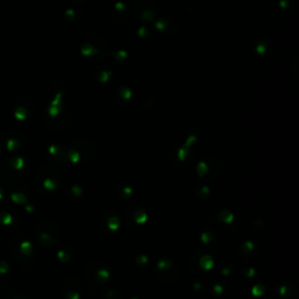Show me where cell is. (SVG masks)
<instances>
[{
  "mask_svg": "<svg viewBox=\"0 0 299 299\" xmlns=\"http://www.w3.org/2000/svg\"><path fill=\"white\" fill-rule=\"evenodd\" d=\"M108 44L105 40L98 34H89L85 36L84 43L81 47V53L85 57L103 56L106 52Z\"/></svg>",
  "mask_w": 299,
  "mask_h": 299,
  "instance_id": "6da1fadb",
  "label": "cell"
},
{
  "mask_svg": "<svg viewBox=\"0 0 299 299\" xmlns=\"http://www.w3.org/2000/svg\"><path fill=\"white\" fill-rule=\"evenodd\" d=\"M73 147L78 151L81 157H83V163L91 161L95 157L96 150L95 144L88 138H78L73 141Z\"/></svg>",
  "mask_w": 299,
  "mask_h": 299,
  "instance_id": "7a4b0ae2",
  "label": "cell"
},
{
  "mask_svg": "<svg viewBox=\"0 0 299 299\" xmlns=\"http://www.w3.org/2000/svg\"><path fill=\"white\" fill-rule=\"evenodd\" d=\"M194 141H196V136L192 134V136H189V137L187 138L185 144H184L181 147H179L178 153H176V157H178V159H179L180 161H184L187 157H188V153H189L190 147H192V144H193Z\"/></svg>",
  "mask_w": 299,
  "mask_h": 299,
  "instance_id": "3957f363",
  "label": "cell"
},
{
  "mask_svg": "<svg viewBox=\"0 0 299 299\" xmlns=\"http://www.w3.org/2000/svg\"><path fill=\"white\" fill-rule=\"evenodd\" d=\"M217 219H219V221L220 222H222V223H231L233 221H234V219H235V216H234V214L230 211V210H221V211H219V214H217Z\"/></svg>",
  "mask_w": 299,
  "mask_h": 299,
  "instance_id": "277c9868",
  "label": "cell"
},
{
  "mask_svg": "<svg viewBox=\"0 0 299 299\" xmlns=\"http://www.w3.org/2000/svg\"><path fill=\"white\" fill-rule=\"evenodd\" d=\"M199 265H200V268L203 269V270H210V269H213V266H214V260H213L211 256H209V255H203V256L200 257Z\"/></svg>",
  "mask_w": 299,
  "mask_h": 299,
  "instance_id": "5b68a950",
  "label": "cell"
},
{
  "mask_svg": "<svg viewBox=\"0 0 299 299\" xmlns=\"http://www.w3.org/2000/svg\"><path fill=\"white\" fill-rule=\"evenodd\" d=\"M112 76V71L111 70H108V69H101L96 73V78L101 82V83H106L111 79Z\"/></svg>",
  "mask_w": 299,
  "mask_h": 299,
  "instance_id": "8992f818",
  "label": "cell"
},
{
  "mask_svg": "<svg viewBox=\"0 0 299 299\" xmlns=\"http://www.w3.org/2000/svg\"><path fill=\"white\" fill-rule=\"evenodd\" d=\"M133 220L134 222L138 224H143L147 221V214L143 210V209H137L133 213Z\"/></svg>",
  "mask_w": 299,
  "mask_h": 299,
  "instance_id": "52a82bcc",
  "label": "cell"
},
{
  "mask_svg": "<svg viewBox=\"0 0 299 299\" xmlns=\"http://www.w3.org/2000/svg\"><path fill=\"white\" fill-rule=\"evenodd\" d=\"M157 266H158V269L161 270V271H164V270H169V269L173 266V262L171 261V260H167V258H164V260H160V261L158 262Z\"/></svg>",
  "mask_w": 299,
  "mask_h": 299,
  "instance_id": "ba28073f",
  "label": "cell"
},
{
  "mask_svg": "<svg viewBox=\"0 0 299 299\" xmlns=\"http://www.w3.org/2000/svg\"><path fill=\"white\" fill-rule=\"evenodd\" d=\"M67 157L69 158V160L71 161V163H78L79 160H81V154L78 153V151L75 149H71L68 151V154H67Z\"/></svg>",
  "mask_w": 299,
  "mask_h": 299,
  "instance_id": "9c48e42d",
  "label": "cell"
},
{
  "mask_svg": "<svg viewBox=\"0 0 299 299\" xmlns=\"http://www.w3.org/2000/svg\"><path fill=\"white\" fill-rule=\"evenodd\" d=\"M196 172L199 176H206V174L208 173V164L206 161H200L196 166Z\"/></svg>",
  "mask_w": 299,
  "mask_h": 299,
  "instance_id": "30bf717a",
  "label": "cell"
},
{
  "mask_svg": "<svg viewBox=\"0 0 299 299\" xmlns=\"http://www.w3.org/2000/svg\"><path fill=\"white\" fill-rule=\"evenodd\" d=\"M120 225V220L117 216H111L108 220V227L110 230H117Z\"/></svg>",
  "mask_w": 299,
  "mask_h": 299,
  "instance_id": "8fae6325",
  "label": "cell"
},
{
  "mask_svg": "<svg viewBox=\"0 0 299 299\" xmlns=\"http://www.w3.org/2000/svg\"><path fill=\"white\" fill-rule=\"evenodd\" d=\"M155 27L158 31H167L169 27V21L167 19H158L155 22Z\"/></svg>",
  "mask_w": 299,
  "mask_h": 299,
  "instance_id": "7c38bea8",
  "label": "cell"
},
{
  "mask_svg": "<svg viewBox=\"0 0 299 299\" xmlns=\"http://www.w3.org/2000/svg\"><path fill=\"white\" fill-rule=\"evenodd\" d=\"M118 95H119L123 99L129 101L131 97H132V91H131L128 87H123V88L119 89V93H118Z\"/></svg>",
  "mask_w": 299,
  "mask_h": 299,
  "instance_id": "4fadbf2b",
  "label": "cell"
},
{
  "mask_svg": "<svg viewBox=\"0 0 299 299\" xmlns=\"http://www.w3.org/2000/svg\"><path fill=\"white\" fill-rule=\"evenodd\" d=\"M119 192H120L123 199H129L131 196V194H132V188L130 186L125 185V186H122V188L119 189Z\"/></svg>",
  "mask_w": 299,
  "mask_h": 299,
  "instance_id": "5bb4252c",
  "label": "cell"
},
{
  "mask_svg": "<svg viewBox=\"0 0 299 299\" xmlns=\"http://www.w3.org/2000/svg\"><path fill=\"white\" fill-rule=\"evenodd\" d=\"M251 293L255 296V297H260L264 293V286L263 285H255L252 289H251Z\"/></svg>",
  "mask_w": 299,
  "mask_h": 299,
  "instance_id": "9a60e30c",
  "label": "cell"
},
{
  "mask_svg": "<svg viewBox=\"0 0 299 299\" xmlns=\"http://www.w3.org/2000/svg\"><path fill=\"white\" fill-rule=\"evenodd\" d=\"M266 49H268V47H266V44H265L263 41L258 42V43L256 44V53L260 54V55H263V54L265 53Z\"/></svg>",
  "mask_w": 299,
  "mask_h": 299,
  "instance_id": "2e32d148",
  "label": "cell"
},
{
  "mask_svg": "<svg viewBox=\"0 0 299 299\" xmlns=\"http://www.w3.org/2000/svg\"><path fill=\"white\" fill-rule=\"evenodd\" d=\"M114 9L118 12V13H126V6L122 2V1H118L114 4Z\"/></svg>",
  "mask_w": 299,
  "mask_h": 299,
  "instance_id": "e0dca14e",
  "label": "cell"
},
{
  "mask_svg": "<svg viewBox=\"0 0 299 299\" xmlns=\"http://www.w3.org/2000/svg\"><path fill=\"white\" fill-rule=\"evenodd\" d=\"M213 238H214V236L211 235V233H209V231H206L203 233L202 235H201V241L203 243H209L213 241Z\"/></svg>",
  "mask_w": 299,
  "mask_h": 299,
  "instance_id": "ac0fdd59",
  "label": "cell"
},
{
  "mask_svg": "<svg viewBox=\"0 0 299 299\" xmlns=\"http://www.w3.org/2000/svg\"><path fill=\"white\" fill-rule=\"evenodd\" d=\"M106 297H108L109 299H119L120 298L119 292H118L117 290H114V289H112V290H109V291H108Z\"/></svg>",
  "mask_w": 299,
  "mask_h": 299,
  "instance_id": "d6986e66",
  "label": "cell"
},
{
  "mask_svg": "<svg viewBox=\"0 0 299 299\" xmlns=\"http://www.w3.org/2000/svg\"><path fill=\"white\" fill-rule=\"evenodd\" d=\"M279 293H280V296H284V297L290 296V293H291V289H290V286H287V285H283V286H280L279 287Z\"/></svg>",
  "mask_w": 299,
  "mask_h": 299,
  "instance_id": "ffe728a7",
  "label": "cell"
},
{
  "mask_svg": "<svg viewBox=\"0 0 299 299\" xmlns=\"http://www.w3.org/2000/svg\"><path fill=\"white\" fill-rule=\"evenodd\" d=\"M242 249L244 250V251H246V252L252 251V250H254V243L250 242V241H245V242L243 243Z\"/></svg>",
  "mask_w": 299,
  "mask_h": 299,
  "instance_id": "44dd1931",
  "label": "cell"
},
{
  "mask_svg": "<svg viewBox=\"0 0 299 299\" xmlns=\"http://www.w3.org/2000/svg\"><path fill=\"white\" fill-rule=\"evenodd\" d=\"M71 192H73V194L76 195V196H81V195L83 194V188L81 186L75 185V186H73V188H71Z\"/></svg>",
  "mask_w": 299,
  "mask_h": 299,
  "instance_id": "7402d4cb",
  "label": "cell"
},
{
  "mask_svg": "<svg viewBox=\"0 0 299 299\" xmlns=\"http://www.w3.org/2000/svg\"><path fill=\"white\" fill-rule=\"evenodd\" d=\"M137 264H140V265H144V264H146L147 262H149V258H147V256H145V255H139L138 257H137Z\"/></svg>",
  "mask_w": 299,
  "mask_h": 299,
  "instance_id": "603a6c76",
  "label": "cell"
},
{
  "mask_svg": "<svg viewBox=\"0 0 299 299\" xmlns=\"http://www.w3.org/2000/svg\"><path fill=\"white\" fill-rule=\"evenodd\" d=\"M126 56H128V54L124 50H118L113 54V57H116L117 60H124V58H126Z\"/></svg>",
  "mask_w": 299,
  "mask_h": 299,
  "instance_id": "cb8c5ba5",
  "label": "cell"
},
{
  "mask_svg": "<svg viewBox=\"0 0 299 299\" xmlns=\"http://www.w3.org/2000/svg\"><path fill=\"white\" fill-rule=\"evenodd\" d=\"M58 258L61 260V261H63V262H68L69 261V255L67 254V252H64V251H60L58 252Z\"/></svg>",
  "mask_w": 299,
  "mask_h": 299,
  "instance_id": "d4e9b609",
  "label": "cell"
},
{
  "mask_svg": "<svg viewBox=\"0 0 299 299\" xmlns=\"http://www.w3.org/2000/svg\"><path fill=\"white\" fill-rule=\"evenodd\" d=\"M209 194V187L208 186H203L201 189H200V193H199V195L200 196H202V198H205Z\"/></svg>",
  "mask_w": 299,
  "mask_h": 299,
  "instance_id": "484cf974",
  "label": "cell"
},
{
  "mask_svg": "<svg viewBox=\"0 0 299 299\" xmlns=\"http://www.w3.org/2000/svg\"><path fill=\"white\" fill-rule=\"evenodd\" d=\"M213 290H214V292L216 293V295H222V292H223V286H221V285H215L214 287H213Z\"/></svg>",
  "mask_w": 299,
  "mask_h": 299,
  "instance_id": "4316f807",
  "label": "cell"
},
{
  "mask_svg": "<svg viewBox=\"0 0 299 299\" xmlns=\"http://www.w3.org/2000/svg\"><path fill=\"white\" fill-rule=\"evenodd\" d=\"M67 298L68 299H79V295L75 291H71V292H68L67 293Z\"/></svg>",
  "mask_w": 299,
  "mask_h": 299,
  "instance_id": "83f0119b",
  "label": "cell"
},
{
  "mask_svg": "<svg viewBox=\"0 0 299 299\" xmlns=\"http://www.w3.org/2000/svg\"><path fill=\"white\" fill-rule=\"evenodd\" d=\"M254 276H255V270H254L252 268L248 269V271H246V277H248V278H251V277H254Z\"/></svg>",
  "mask_w": 299,
  "mask_h": 299,
  "instance_id": "f1b7e54d",
  "label": "cell"
},
{
  "mask_svg": "<svg viewBox=\"0 0 299 299\" xmlns=\"http://www.w3.org/2000/svg\"><path fill=\"white\" fill-rule=\"evenodd\" d=\"M229 272H230V269H229L228 266H225L223 270H222V273H223L224 276H228V275H229Z\"/></svg>",
  "mask_w": 299,
  "mask_h": 299,
  "instance_id": "f546056e",
  "label": "cell"
},
{
  "mask_svg": "<svg viewBox=\"0 0 299 299\" xmlns=\"http://www.w3.org/2000/svg\"><path fill=\"white\" fill-rule=\"evenodd\" d=\"M194 289H201V284L200 283H195L194 284Z\"/></svg>",
  "mask_w": 299,
  "mask_h": 299,
  "instance_id": "4dcf8cb0",
  "label": "cell"
},
{
  "mask_svg": "<svg viewBox=\"0 0 299 299\" xmlns=\"http://www.w3.org/2000/svg\"><path fill=\"white\" fill-rule=\"evenodd\" d=\"M77 1H83V0H77Z\"/></svg>",
  "mask_w": 299,
  "mask_h": 299,
  "instance_id": "1f68e13d",
  "label": "cell"
},
{
  "mask_svg": "<svg viewBox=\"0 0 299 299\" xmlns=\"http://www.w3.org/2000/svg\"><path fill=\"white\" fill-rule=\"evenodd\" d=\"M132 299H137V298H132Z\"/></svg>",
  "mask_w": 299,
  "mask_h": 299,
  "instance_id": "d6a6232c",
  "label": "cell"
}]
</instances>
